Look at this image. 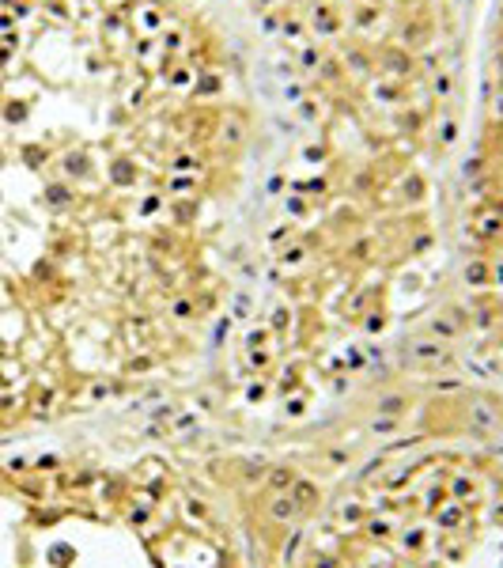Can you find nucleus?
Here are the masks:
<instances>
[{
	"mask_svg": "<svg viewBox=\"0 0 503 568\" xmlns=\"http://www.w3.org/2000/svg\"><path fill=\"white\" fill-rule=\"evenodd\" d=\"M273 485H292V474H288V470H276V474H273Z\"/></svg>",
	"mask_w": 503,
	"mask_h": 568,
	"instance_id": "obj_5",
	"label": "nucleus"
},
{
	"mask_svg": "<svg viewBox=\"0 0 503 568\" xmlns=\"http://www.w3.org/2000/svg\"><path fill=\"white\" fill-rule=\"evenodd\" d=\"M314 500V489L311 485H299V504H311Z\"/></svg>",
	"mask_w": 503,
	"mask_h": 568,
	"instance_id": "obj_4",
	"label": "nucleus"
},
{
	"mask_svg": "<svg viewBox=\"0 0 503 568\" xmlns=\"http://www.w3.org/2000/svg\"><path fill=\"white\" fill-rule=\"evenodd\" d=\"M417 356H420V360H443L447 352H443V345H435V349H431V345H424V349H417Z\"/></svg>",
	"mask_w": 503,
	"mask_h": 568,
	"instance_id": "obj_2",
	"label": "nucleus"
},
{
	"mask_svg": "<svg viewBox=\"0 0 503 568\" xmlns=\"http://www.w3.org/2000/svg\"><path fill=\"white\" fill-rule=\"evenodd\" d=\"M269 512H273L276 519H292V515H295V500H292V493H288V496H276Z\"/></svg>",
	"mask_w": 503,
	"mask_h": 568,
	"instance_id": "obj_1",
	"label": "nucleus"
},
{
	"mask_svg": "<svg viewBox=\"0 0 503 568\" xmlns=\"http://www.w3.org/2000/svg\"><path fill=\"white\" fill-rule=\"evenodd\" d=\"M379 406H382L386 413H401V406H405V402L398 398V394H390V398H382V402H379Z\"/></svg>",
	"mask_w": 503,
	"mask_h": 568,
	"instance_id": "obj_3",
	"label": "nucleus"
}]
</instances>
